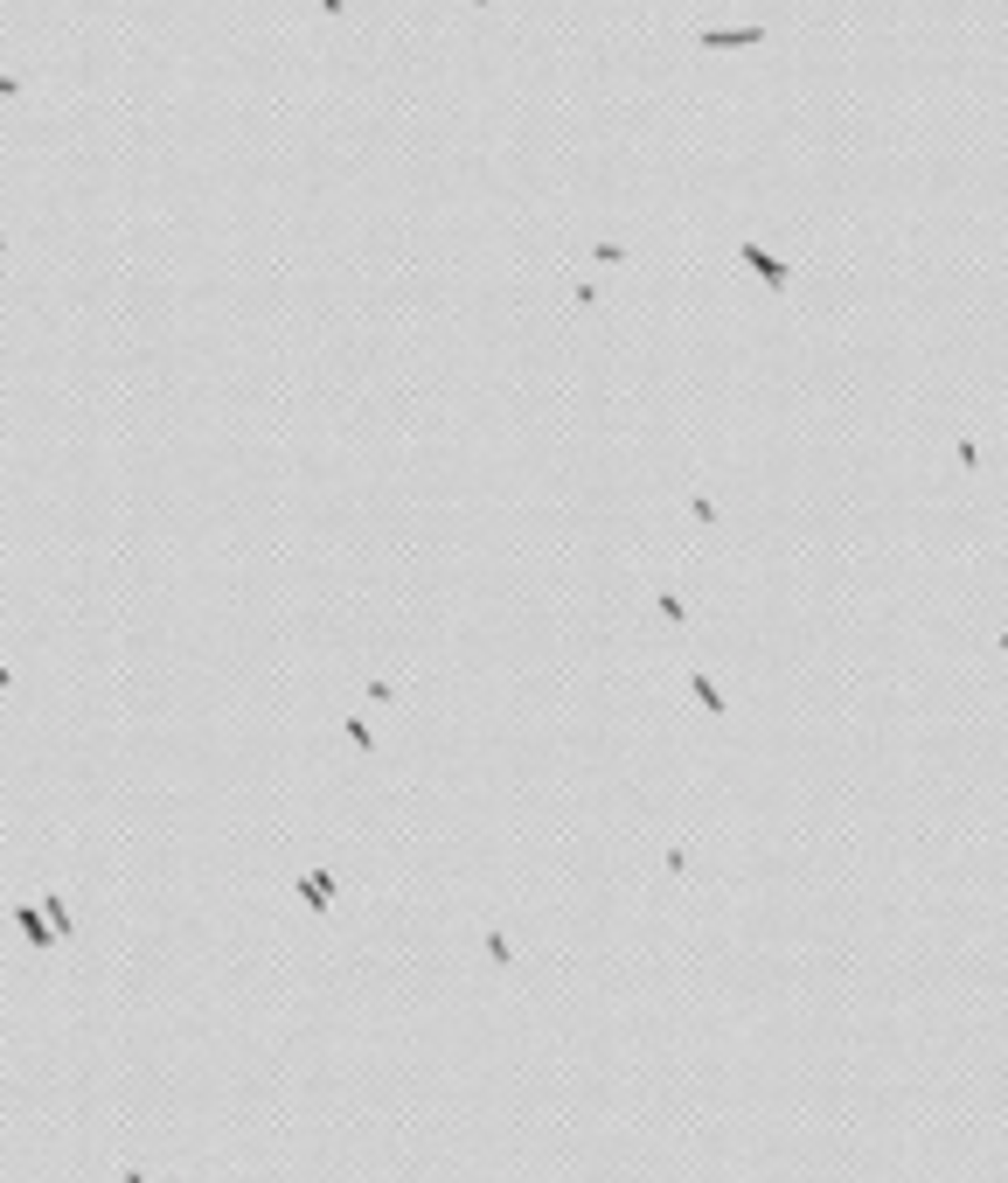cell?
<instances>
[{
	"label": "cell",
	"instance_id": "obj_1",
	"mask_svg": "<svg viewBox=\"0 0 1008 1183\" xmlns=\"http://www.w3.org/2000/svg\"><path fill=\"white\" fill-rule=\"evenodd\" d=\"M737 258H744V265H751V272H758L765 286H786V265H779V258H765L758 244H737Z\"/></svg>",
	"mask_w": 1008,
	"mask_h": 1183
},
{
	"label": "cell",
	"instance_id": "obj_4",
	"mask_svg": "<svg viewBox=\"0 0 1008 1183\" xmlns=\"http://www.w3.org/2000/svg\"><path fill=\"white\" fill-rule=\"evenodd\" d=\"M0 258H7V237H0Z\"/></svg>",
	"mask_w": 1008,
	"mask_h": 1183
},
{
	"label": "cell",
	"instance_id": "obj_5",
	"mask_svg": "<svg viewBox=\"0 0 1008 1183\" xmlns=\"http://www.w3.org/2000/svg\"><path fill=\"white\" fill-rule=\"evenodd\" d=\"M1002 655H1008V634H1002Z\"/></svg>",
	"mask_w": 1008,
	"mask_h": 1183
},
{
	"label": "cell",
	"instance_id": "obj_2",
	"mask_svg": "<svg viewBox=\"0 0 1008 1183\" xmlns=\"http://www.w3.org/2000/svg\"><path fill=\"white\" fill-rule=\"evenodd\" d=\"M703 42H710V49H731V42H765V28H710Z\"/></svg>",
	"mask_w": 1008,
	"mask_h": 1183
},
{
	"label": "cell",
	"instance_id": "obj_3",
	"mask_svg": "<svg viewBox=\"0 0 1008 1183\" xmlns=\"http://www.w3.org/2000/svg\"><path fill=\"white\" fill-rule=\"evenodd\" d=\"M14 91H21V84H14V77H0V98H14Z\"/></svg>",
	"mask_w": 1008,
	"mask_h": 1183
}]
</instances>
